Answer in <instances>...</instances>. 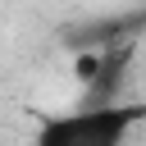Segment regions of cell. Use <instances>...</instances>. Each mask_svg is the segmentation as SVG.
Segmentation results:
<instances>
[{"instance_id": "cell-1", "label": "cell", "mask_w": 146, "mask_h": 146, "mask_svg": "<svg viewBox=\"0 0 146 146\" xmlns=\"http://www.w3.org/2000/svg\"><path fill=\"white\" fill-rule=\"evenodd\" d=\"M141 123H146L141 100H91L46 114L32 128V146H128V137Z\"/></svg>"}]
</instances>
